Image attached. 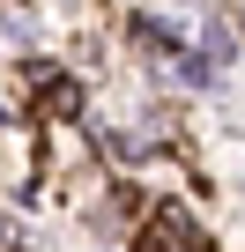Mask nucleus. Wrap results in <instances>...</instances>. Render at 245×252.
<instances>
[{
	"label": "nucleus",
	"instance_id": "obj_1",
	"mask_svg": "<svg viewBox=\"0 0 245 252\" xmlns=\"http://www.w3.org/2000/svg\"><path fill=\"white\" fill-rule=\"evenodd\" d=\"M141 252H201V237H193V222H186V208H171L149 237H141Z\"/></svg>",
	"mask_w": 245,
	"mask_h": 252
},
{
	"label": "nucleus",
	"instance_id": "obj_2",
	"mask_svg": "<svg viewBox=\"0 0 245 252\" xmlns=\"http://www.w3.org/2000/svg\"><path fill=\"white\" fill-rule=\"evenodd\" d=\"M45 111H52V119H74V111H82V89H74V82H52V89H45Z\"/></svg>",
	"mask_w": 245,
	"mask_h": 252
}]
</instances>
